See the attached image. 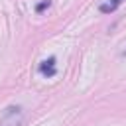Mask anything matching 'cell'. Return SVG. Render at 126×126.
<instances>
[{
  "label": "cell",
  "instance_id": "cell-3",
  "mask_svg": "<svg viewBox=\"0 0 126 126\" xmlns=\"http://www.w3.org/2000/svg\"><path fill=\"white\" fill-rule=\"evenodd\" d=\"M122 2H124V0H108V2H102V4L98 6V10H100L102 14H112Z\"/></svg>",
  "mask_w": 126,
  "mask_h": 126
},
{
  "label": "cell",
  "instance_id": "cell-4",
  "mask_svg": "<svg viewBox=\"0 0 126 126\" xmlns=\"http://www.w3.org/2000/svg\"><path fill=\"white\" fill-rule=\"evenodd\" d=\"M47 6H49V0H43V2H39V4L35 6V12H43Z\"/></svg>",
  "mask_w": 126,
  "mask_h": 126
},
{
  "label": "cell",
  "instance_id": "cell-1",
  "mask_svg": "<svg viewBox=\"0 0 126 126\" xmlns=\"http://www.w3.org/2000/svg\"><path fill=\"white\" fill-rule=\"evenodd\" d=\"M22 122H24V110L22 106L16 104L8 106L0 116V126H22Z\"/></svg>",
  "mask_w": 126,
  "mask_h": 126
},
{
  "label": "cell",
  "instance_id": "cell-2",
  "mask_svg": "<svg viewBox=\"0 0 126 126\" xmlns=\"http://www.w3.org/2000/svg\"><path fill=\"white\" fill-rule=\"evenodd\" d=\"M39 73L45 75V77H53V75L57 73V69H55V57H49V59L41 61V65H39Z\"/></svg>",
  "mask_w": 126,
  "mask_h": 126
}]
</instances>
